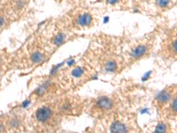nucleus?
I'll list each match as a JSON object with an SVG mask.
<instances>
[{
  "label": "nucleus",
  "mask_w": 177,
  "mask_h": 133,
  "mask_svg": "<svg viewBox=\"0 0 177 133\" xmlns=\"http://www.w3.org/2000/svg\"><path fill=\"white\" fill-rule=\"evenodd\" d=\"M51 114V111L50 108L43 107L39 108L36 114L37 120L41 122H45L49 119Z\"/></svg>",
  "instance_id": "nucleus-1"
},
{
  "label": "nucleus",
  "mask_w": 177,
  "mask_h": 133,
  "mask_svg": "<svg viewBox=\"0 0 177 133\" xmlns=\"http://www.w3.org/2000/svg\"><path fill=\"white\" fill-rule=\"evenodd\" d=\"M148 51V47L145 44L138 45L134 49L132 53V56L135 59H138L144 56Z\"/></svg>",
  "instance_id": "nucleus-2"
},
{
  "label": "nucleus",
  "mask_w": 177,
  "mask_h": 133,
  "mask_svg": "<svg viewBox=\"0 0 177 133\" xmlns=\"http://www.w3.org/2000/svg\"><path fill=\"white\" fill-rule=\"evenodd\" d=\"M92 17L89 14L85 13L78 17L77 22L81 26H88L92 23Z\"/></svg>",
  "instance_id": "nucleus-3"
},
{
  "label": "nucleus",
  "mask_w": 177,
  "mask_h": 133,
  "mask_svg": "<svg viewBox=\"0 0 177 133\" xmlns=\"http://www.w3.org/2000/svg\"><path fill=\"white\" fill-rule=\"evenodd\" d=\"M97 105L100 109H104V110H107L112 108V102L111 100H110L109 98L103 97V98H100L98 101Z\"/></svg>",
  "instance_id": "nucleus-4"
},
{
  "label": "nucleus",
  "mask_w": 177,
  "mask_h": 133,
  "mask_svg": "<svg viewBox=\"0 0 177 133\" xmlns=\"http://www.w3.org/2000/svg\"><path fill=\"white\" fill-rule=\"evenodd\" d=\"M112 132H126L127 131L126 127L121 122H114L110 127Z\"/></svg>",
  "instance_id": "nucleus-5"
},
{
  "label": "nucleus",
  "mask_w": 177,
  "mask_h": 133,
  "mask_svg": "<svg viewBox=\"0 0 177 133\" xmlns=\"http://www.w3.org/2000/svg\"><path fill=\"white\" fill-rule=\"evenodd\" d=\"M170 97H171V95L169 92L163 91L159 95L158 100L159 102L164 104L167 102L169 100Z\"/></svg>",
  "instance_id": "nucleus-6"
},
{
  "label": "nucleus",
  "mask_w": 177,
  "mask_h": 133,
  "mask_svg": "<svg viewBox=\"0 0 177 133\" xmlns=\"http://www.w3.org/2000/svg\"><path fill=\"white\" fill-rule=\"evenodd\" d=\"M116 68H117V64L116 61L113 60H110L107 61L105 65L106 70L109 72L115 71Z\"/></svg>",
  "instance_id": "nucleus-7"
},
{
  "label": "nucleus",
  "mask_w": 177,
  "mask_h": 133,
  "mask_svg": "<svg viewBox=\"0 0 177 133\" xmlns=\"http://www.w3.org/2000/svg\"><path fill=\"white\" fill-rule=\"evenodd\" d=\"M43 58H44L43 55L40 52H35L31 56V60L35 63H37L42 61Z\"/></svg>",
  "instance_id": "nucleus-8"
},
{
  "label": "nucleus",
  "mask_w": 177,
  "mask_h": 133,
  "mask_svg": "<svg viewBox=\"0 0 177 133\" xmlns=\"http://www.w3.org/2000/svg\"><path fill=\"white\" fill-rule=\"evenodd\" d=\"M83 70L80 67L76 68L74 70H73L72 72V76L75 78L80 77L83 75Z\"/></svg>",
  "instance_id": "nucleus-9"
},
{
  "label": "nucleus",
  "mask_w": 177,
  "mask_h": 133,
  "mask_svg": "<svg viewBox=\"0 0 177 133\" xmlns=\"http://www.w3.org/2000/svg\"><path fill=\"white\" fill-rule=\"evenodd\" d=\"M65 36L63 34L61 33V34H58L54 39V43L57 46L61 44L63 42V41L65 40Z\"/></svg>",
  "instance_id": "nucleus-10"
},
{
  "label": "nucleus",
  "mask_w": 177,
  "mask_h": 133,
  "mask_svg": "<svg viewBox=\"0 0 177 133\" xmlns=\"http://www.w3.org/2000/svg\"><path fill=\"white\" fill-rule=\"evenodd\" d=\"M166 130V125L162 123L161 124H159L156 127V129L155 130V132H165Z\"/></svg>",
  "instance_id": "nucleus-11"
},
{
  "label": "nucleus",
  "mask_w": 177,
  "mask_h": 133,
  "mask_svg": "<svg viewBox=\"0 0 177 133\" xmlns=\"http://www.w3.org/2000/svg\"><path fill=\"white\" fill-rule=\"evenodd\" d=\"M170 3V0H157V4L162 8L167 7Z\"/></svg>",
  "instance_id": "nucleus-12"
},
{
  "label": "nucleus",
  "mask_w": 177,
  "mask_h": 133,
  "mask_svg": "<svg viewBox=\"0 0 177 133\" xmlns=\"http://www.w3.org/2000/svg\"><path fill=\"white\" fill-rule=\"evenodd\" d=\"M171 108H172V111H173V112L174 114L176 113V99H174V100L173 101L172 105H171Z\"/></svg>",
  "instance_id": "nucleus-13"
},
{
  "label": "nucleus",
  "mask_w": 177,
  "mask_h": 133,
  "mask_svg": "<svg viewBox=\"0 0 177 133\" xmlns=\"http://www.w3.org/2000/svg\"><path fill=\"white\" fill-rule=\"evenodd\" d=\"M107 3L109 4H111V5H114L116 3H117L119 1V0H107Z\"/></svg>",
  "instance_id": "nucleus-14"
},
{
  "label": "nucleus",
  "mask_w": 177,
  "mask_h": 133,
  "mask_svg": "<svg viewBox=\"0 0 177 133\" xmlns=\"http://www.w3.org/2000/svg\"><path fill=\"white\" fill-rule=\"evenodd\" d=\"M4 23V19L3 17H0V27H1Z\"/></svg>",
  "instance_id": "nucleus-15"
},
{
  "label": "nucleus",
  "mask_w": 177,
  "mask_h": 133,
  "mask_svg": "<svg viewBox=\"0 0 177 133\" xmlns=\"http://www.w3.org/2000/svg\"><path fill=\"white\" fill-rule=\"evenodd\" d=\"M3 127H2V125H0V132H1L2 131V130H3Z\"/></svg>",
  "instance_id": "nucleus-16"
}]
</instances>
